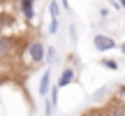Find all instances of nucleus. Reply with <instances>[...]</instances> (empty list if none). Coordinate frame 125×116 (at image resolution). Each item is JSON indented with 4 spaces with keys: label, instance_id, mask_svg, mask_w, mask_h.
<instances>
[{
    "label": "nucleus",
    "instance_id": "15",
    "mask_svg": "<svg viewBox=\"0 0 125 116\" xmlns=\"http://www.w3.org/2000/svg\"><path fill=\"white\" fill-rule=\"evenodd\" d=\"M118 49H121V51H123V56H125V42H123V44H121V46H118Z\"/></svg>",
    "mask_w": 125,
    "mask_h": 116
},
{
    "label": "nucleus",
    "instance_id": "2",
    "mask_svg": "<svg viewBox=\"0 0 125 116\" xmlns=\"http://www.w3.org/2000/svg\"><path fill=\"white\" fill-rule=\"evenodd\" d=\"M14 49H16V40L0 33V63L9 60V58H12V54H14Z\"/></svg>",
    "mask_w": 125,
    "mask_h": 116
},
{
    "label": "nucleus",
    "instance_id": "4",
    "mask_svg": "<svg viewBox=\"0 0 125 116\" xmlns=\"http://www.w3.org/2000/svg\"><path fill=\"white\" fill-rule=\"evenodd\" d=\"M19 14L26 21H32L35 19V0H19Z\"/></svg>",
    "mask_w": 125,
    "mask_h": 116
},
{
    "label": "nucleus",
    "instance_id": "11",
    "mask_svg": "<svg viewBox=\"0 0 125 116\" xmlns=\"http://www.w3.org/2000/svg\"><path fill=\"white\" fill-rule=\"evenodd\" d=\"M49 33H51V35H56V33H58V19H51V26H49Z\"/></svg>",
    "mask_w": 125,
    "mask_h": 116
},
{
    "label": "nucleus",
    "instance_id": "8",
    "mask_svg": "<svg viewBox=\"0 0 125 116\" xmlns=\"http://www.w3.org/2000/svg\"><path fill=\"white\" fill-rule=\"evenodd\" d=\"M44 60L49 63V67L56 63V46H49V49H46V56H44Z\"/></svg>",
    "mask_w": 125,
    "mask_h": 116
},
{
    "label": "nucleus",
    "instance_id": "12",
    "mask_svg": "<svg viewBox=\"0 0 125 116\" xmlns=\"http://www.w3.org/2000/svg\"><path fill=\"white\" fill-rule=\"evenodd\" d=\"M100 16H102V19H107V16H109V9H104V7H102V9H100Z\"/></svg>",
    "mask_w": 125,
    "mask_h": 116
},
{
    "label": "nucleus",
    "instance_id": "14",
    "mask_svg": "<svg viewBox=\"0 0 125 116\" xmlns=\"http://www.w3.org/2000/svg\"><path fill=\"white\" fill-rule=\"evenodd\" d=\"M118 7H121V9H125V0H118Z\"/></svg>",
    "mask_w": 125,
    "mask_h": 116
},
{
    "label": "nucleus",
    "instance_id": "5",
    "mask_svg": "<svg viewBox=\"0 0 125 116\" xmlns=\"http://www.w3.org/2000/svg\"><path fill=\"white\" fill-rule=\"evenodd\" d=\"M74 77H76V72H74V67H65V70L60 72V77H58V84H56V88H65V86H70L72 81H74Z\"/></svg>",
    "mask_w": 125,
    "mask_h": 116
},
{
    "label": "nucleus",
    "instance_id": "1",
    "mask_svg": "<svg viewBox=\"0 0 125 116\" xmlns=\"http://www.w3.org/2000/svg\"><path fill=\"white\" fill-rule=\"evenodd\" d=\"M44 56H46V46L42 44L40 40H32V42L26 44V60H28V65H30V72L35 70V65L44 63Z\"/></svg>",
    "mask_w": 125,
    "mask_h": 116
},
{
    "label": "nucleus",
    "instance_id": "10",
    "mask_svg": "<svg viewBox=\"0 0 125 116\" xmlns=\"http://www.w3.org/2000/svg\"><path fill=\"white\" fill-rule=\"evenodd\" d=\"M49 12H51V19H58V14H60V5H58V2H51V5H49Z\"/></svg>",
    "mask_w": 125,
    "mask_h": 116
},
{
    "label": "nucleus",
    "instance_id": "6",
    "mask_svg": "<svg viewBox=\"0 0 125 116\" xmlns=\"http://www.w3.org/2000/svg\"><path fill=\"white\" fill-rule=\"evenodd\" d=\"M102 116H125V104L121 102H109L102 109Z\"/></svg>",
    "mask_w": 125,
    "mask_h": 116
},
{
    "label": "nucleus",
    "instance_id": "3",
    "mask_svg": "<svg viewBox=\"0 0 125 116\" xmlns=\"http://www.w3.org/2000/svg\"><path fill=\"white\" fill-rule=\"evenodd\" d=\"M93 44H95V49L97 51H111V49H116V40H114V37H109V35H95L93 37Z\"/></svg>",
    "mask_w": 125,
    "mask_h": 116
},
{
    "label": "nucleus",
    "instance_id": "7",
    "mask_svg": "<svg viewBox=\"0 0 125 116\" xmlns=\"http://www.w3.org/2000/svg\"><path fill=\"white\" fill-rule=\"evenodd\" d=\"M49 84H51V67H46L44 72H42V79H40V95H46L49 93Z\"/></svg>",
    "mask_w": 125,
    "mask_h": 116
},
{
    "label": "nucleus",
    "instance_id": "13",
    "mask_svg": "<svg viewBox=\"0 0 125 116\" xmlns=\"http://www.w3.org/2000/svg\"><path fill=\"white\" fill-rule=\"evenodd\" d=\"M60 5H62V7L67 9V12H70V2H67V0H60Z\"/></svg>",
    "mask_w": 125,
    "mask_h": 116
},
{
    "label": "nucleus",
    "instance_id": "16",
    "mask_svg": "<svg viewBox=\"0 0 125 116\" xmlns=\"http://www.w3.org/2000/svg\"><path fill=\"white\" fill-rule=\"evenodd\" d=\"M111 2H116V0H111Z\"/></svg>",
    "mask_w": 125,
    "mask_h": 116
},
{
    "label": "nucleus",
    "instance_id": "9",
    "mask_svg": "<svg viewBox=\"0 0 125 116\" xmlns=\"http://www.w3.org/2000/svg\"><path fill=\"white\" fill-rule=\"evenodd\" d=\"M102 65L107 67V70H118V63L114 60V58H102Z\"/></svg>",
    "mask_w": 125,
    "mask_h": 116
}]
</instances>
